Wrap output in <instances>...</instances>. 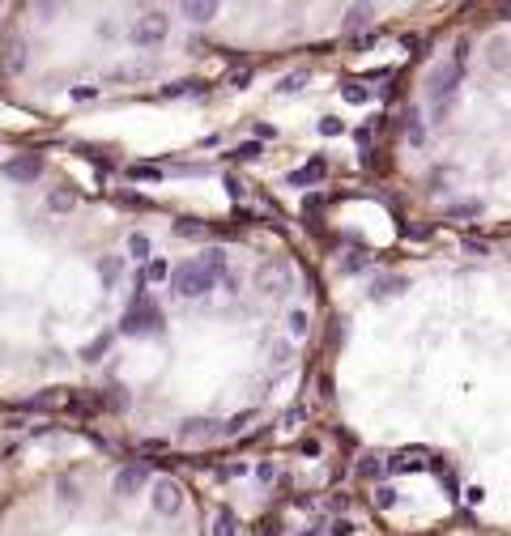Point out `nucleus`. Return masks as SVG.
<instances>
[{
  "instance_id": "nucleus-1",
  "label": "nucleus",
  "mask_w": 511,
  "mask_h": 536,
  "mask_svg": "<svg viewBox=\"0 0 511 536\" xmlns=\"http://www.w3.org/2000/svg\"><path fill=\"white\" fill-rule=\"evenodd\" d=\"M217 281H222V277H213L201 260H188L179 268H170V289H175L179 298H201V294H209Z\"/></svg>"
},
{
  "instance_id": "nucleus-2",
  "label": "nucleus",
  "mask_w": 511,
  "mask_h": 536,
  "mask_svg": "<svg viewBox=\"0 0 511 536\" xmlns=\"http://www.w3.org/2000/svg\"><path fill=\"white\" fill-rule=\"evenodd\" d=\"M162 328V307L154 302V298H145V294H137L132 298V307L124 311V324H119V332L124 336H145V332H158Z\"/></svg>"
},
{
  "instance_id": "nucleus-3",
  "label": "nucleus",
  "mask_w": 511,
  "mask_h": 536,
  "mask_svg": "<svg viewBox=\"0 0 511 536\" xmlns=\"http://www.w3.org/2000/svg\"><path fill=\"white\" fill-rule=\"evenodd\" d=\"M460 77H465V64H456V60H448V64H439L430 72V103H434V115H443L448 111V103H452V94H456V85H460Z\"/></svg>"
},
{
  "instance_id": "nucleus-4",
  "label": "nucleus",
  "mask_w": 511,
  "mask_h": 536,
  "mask_svg": "<svg viewBox=\"0 0 511 536\" xmlns=\"http://www.w3.org/2000/svg\"><path fill=\"white\" fill-rule=\"evenodd\" d=\"M166 34H170V17L158 13V9H154V13H141V17L132 21V30H128V39H132L137 47H158Z\"/></svg>"
},
{
  "instance_id": "nucleus-5",
  "label": "nucleus",
  "mask_w": 511,
  "mask_h": 536,
  "mask_svg": "<svg viewBox=\"0 0 511 536\" xmlns=\"http://www.w3.org/2000/svg\"><path fill=\"white\" fill-rule=\"evenodd\" d=\"M0 175H5L9 183H34L43 175V158L39 154H21V158H9L5 166H0Z\"/></svg>"
},
{
  "instance_id": "nucleus-6",
  "label": "nucleus",
  "mask_w": 511,
  "mask_h": 536,
  "mask_svg": "<svg viewBox=\"0 0 511 536\" xmlns=\"http://www.w3.org/2000/svg\"><path fill=\"white\" fill-rule=\"evenodd\" d=\"M150 485V464H124L115 473V494L119 498H137Z\"/></svg>"
},
{
  "instance_id": "nucleus-7",
  "label": "nucleus",
  "mask_w": 511,
  "mask_h": 536,
  "mask_svg": "<svg viewBox=\"0 0 511 536\" xmlns=\"http://www.w3.org/2000/svg\"><path fill=\"white\" fill-rule=\"evenodd\" d=\"M150 502H154V511H158V515H175V511L183 506V490H179V481H170V477L154 481V494H150Z\"/></svg>"
},
{
  "instance_id": "nucleus-8",
  "label": "nucleus",
  "mask_w": 511,
  "mask_h": 536,
  "mask_svg": "<svg viewBox=\"0 0 511 536\" xmlns=\"http://www.w3.org/2000/svg\"><path fill=\"white\" fill-rule=\"evenodd\" d=\"M324 175H328V162H324V158H311L307 166L290 170V187H307V183H320Z\"/></svg>"
},
{
  "instance_id": "nucleus-9",
  "label": "nucleus",
  "mask_w": 511,
  "mask_h": 536,
  "mask_svg": "<svg viewBox=\"0 0 511 536\" xmlns=\"http://www.w3.org/2000/svg\"><path fill=\"white\" fill-rule=\"evenodd\" d=\"M213 434H222V426L213 418H192V422L179 426V438H213Z\"/></svg>"
},
{
  "instance_id": "nucleus-10",
  "label": "nucleus",
  "mask_w": 511,
  "mask_h": 536,
  "mask_svg": "<svg viewBox=\"0 0 511 536\" xmlns=\"http://www.w3.org/2000/svg\"><path fill=\"white\" fill-rule=\"evenodd\" d=\"M260 289H264V294H281V289H285V268L277 264H264L260 268Z\"/></svg>"
},
{
  "instance_id": "nucleus-11",
  "label": "nucleus",
  "mask_w": 511,
  "mask_h": 536,
  "mask_svg": "<svg viewBox=\"0 0 511 536\" xmlns=\"http://www.w3.org/2000/svg\"><path fill=\"white\" fill-rule=\"evenodd\" d=\"M179 13H183L188 21H213V17H217V5H213V0H188V5H179Z\"/></svg>"
},
{
  "instance_id": "nucleus-12",
  "label": "nucleus",
  "mask_w": 511,
  "mask_h": 536,
  "mask_svg": "<svg viewBox=\"0 0 511 536\" xmlns=\"http://www.w3.org/2000/svg\"><path fill=\"white\" fill-rule=\"evenodd\" d=\"M119 273H124V260H119V256H103V260H99V277H103V289H111V285L119 281Z\"/></svg>"
},
{
  "instance_id": "nucleus-13",
  "label": "nucleus",
  "mask_w": 511,
  "mask_h": 536,
  "mask_svg": "<svg viewBox=\"0 0 511 536\" xmlns=\"http://www.w3.org/2000/svg\"><path fill=\"white\" fill-rule=\"evenodd\" d=\"M239 515L234 511H217V519H213V536H239Z\"/></svg>"
},
{
  "instance_id": "nucleus-14",
  "label": "nucleus",
  "mask_w": 511,
  "mask_h": 536,
  "mask_svg": "<svg viewBox=\"0 0 511 536\" xmlns=\"http://www.w3.org/2000/svg\"><path fill=\"white\" fill-rule=\"evenodd\" d=\"M401 289H405V277H379L371 285V298H392V294H401Z\"/></svg>"
},
{
  "instance_id": "nucleus-15",
  "label": "nucleus",
  "mask_w": 511,
  "mask_h": 536,
  "mask_svg": "<svg viewBox=\"0 0 511 536\" xmlns=\"http://www.w3.org/2000/svg\"><path fill=\"white\" fill-rule=\"evenodd\" d=\"M72 205H77V196H72L68 187H56L52 196H47V209L52 213H72Z\"/></svg>"
},
{
  "instance_id": "nucleus-16",
  "label": "nucleus",
  "mask_w": 511,
  "mask_h": 536,
  "mask_svg": "<svg viewBox=\"0 0 511 536\" xmlns=\"http://www.w3.org/2000/svg\"><path fill=\"white\" fill-rule=\"evenodd\" d=\"M128 256L132 260H150V234H128Z\"/></svg>"
},
{
  "instance_id": "nucleus-17",
  "label": "nucleus",
  "mask_w": 511,
  "mask_h": 536,
  "mask_svg": "<svg viewBox=\"0 0 511 536\" xmlns=\"http://www.w3.org/2000/svg\"><path fill=\"white\" fill-rule=\"evenodd\" d=\"M367 21H371V9H367V5H354V9L345 13V30L354 34V30H362V26H367Z\"/></svg>"
},
{
  "instance_id": "nucleus-18",
  "label": "nucleus",
  "mask_w": 511,
  "mask_h": 536,
  "mask_svg": "<svg viewBox=\"0 0 511 536\" xmlns=\"http://www.w3.org/2000/svg\"><path fill=\"white\" fill-rule=\"evenodd\" d=\"M511 64V43H490V68H507Z\"/></svg>"
},
{
  "instance_id": "nucleus-19",
  "label": "nucleus",
  "mask_w": 511,
  "mask_h": 536,
  "mask_svg": "<svg viewBox=\"0 0 511 536\" xmlns=\"http://www.w3.org/2000/svg\"><path fill=\"white\" fill-rule=\"evenodd\" d=\"M107 349H111V336H99V340H90V345L81 349V358H86V362H99Z\"/></svg>"
},
{
  "instance_id": "nucleus-20",
  "label": "nucleus",
  "mask_w": 511,
  "mask_h": 536,
  "mask_svg": "<svg viewBox=\"0 0 511 536\" xmlns=\"http://www.w3.org/2000/svg\"><path fill=\"white\" fill-rule=\"evenodd\" d=\"M303 81H307V68H294V72H290V77H281V94H294V90H303Z\"/></svg>"
},
{
  "instance_id": "nucleus-21",
  "label": "nucleus",
  "mask_w": 511,
  "mask_h": 536,
  "mask_svg": "<svg viewBox=\"0 0 511 536\" xmlns=\"http://www.w3.org/2000/svg\"><path fill=\"white\" fill-rule=\"evenodd\" d=\"M260 154H264V150H260V141H243L239 150H234V158H239V162H256Z\"/></svg>"
},
{
  "instance_id": "nucleus-22",
  "label": "nucleus",
  "mask_w": 511,
  "mask_h": 536,
  "mask_svg": "<svg viewBox=\"0 0 511 536\" xmlns=\"http://www.w3.org/2000/svg\"><path fill=\"white\" fill-rule=\"evenodd\" d=\"M307 311H290V336H307Z\"/></svg>"
},
{
  "instance_id": "nucleus-23",
  "label": "nucleus",
  "mask_w": 511,
  "mask_h": 536,
  "mask_svg": "<svg viewBox=\"0 0 511 536\" xmlns=\"http://www.w3.org/2000/svg\"><path fill=\"white\" fill-rule=\"evenodd\" d=\"M145 277H150V281H170V268H166V260H150Z\"/></svg>"
},
{
  "instance_id": "nucleus-24",
  "label": "nucleus",
  "mask_w": 511,
  "mask_h": 536,
  "mask_svg": "<svg viewBox=\"0 0 511 536\" xmlns=\"http://www.w3.org/2000/svg\"><path fill=\"white\" fill-rule=\"evenodd\" d=\"M248 422H252V413H234V418H230V422L222 426V434H239V430L248 426Z\"/></svg>"
},
{
  "instance_id": "nucleus-25",
  "label": "nucleus",
  "mask_w": 511,
  "mask_h": 536,
  "mask_svg": "<svg viewBox=\"0 0 511 536\" xmlns=\"http://www.w3.org/2000/svg\"><path fill=\"white\" fill-rule=\"evenodd\" d=\"M341 94H345V103H367V99H371V94H367V85H345Z\"/></svg>"
},
{
  "instance_id": "nucleus-26",
  "label": "nucleus",
  "mask_w": 511,
  "mask_h": 536,
  "mask_svg": "<svg viewBox=\"0 0 511 536\" xmlns=\"http://www.w3.org/2000/svg\"><path fill=\"white\" fill-rule=\"evenodd\" d=\"M375 506H397V490H388V485H383V490H375Z\"/></svg>"
},
{
  "instance_id": "nucleus-27",
  "label": "nucleus",
  "mask_w": 511,
  "mask_h": 536,
  "mask_svg": "<svg viewBox=\"0 0 511 536\" xmlns=\"http://www.w3.org/2000/svg\"><path fill=\"white\" fill-rule=\"evenodd\" d=\"M56 490H60V502H77V481H60Z\"/></svg>"
},
{
  "instance_id": "nucleus-28",
  "label": "nucleus",
  "mask_w": 511,
  "mask_h": 536,
  "mask_svg": "<svg viewBox=\"0 0 511 536\" xmlns=\"http://www.w3.org/2000/svg\"><path fill=\"white\" fill-rule=\"evenodd\" d=\"M320 132H324V136H341V119L324 115V119H320Z\"/></svg>"
},
{
  "instance_id": "nucleus-29",
  "label": "nucleus",
  "mask_w": 511,
  "mask_h": 536,
  "mask_svg": "<svg viewBox=\"0 0 511 536\" xmlns=\"http://www.w3.org/2000/svg\"><path fill=\"white\" fill-rule=\"evenodd\" d=\"M128 175H132V179H162V175H158V170H154V166H132V170H128Z\"/></svg>"
},
{
  "instance_id": "nucleus-30",
  "label": "nucleus",
  "mask_w": 511,
  "mask_h": 536,
  "mask_svg": "<svg viewBox=\"0 0 511 536\" xmlns=\"http://www.w3.org/2000/svg\"><path fill=\"white\" fill-rule=\"evenodd\" d=\"M379 468H383L379 460H362V464H358V473H362V477H379Z\"/></svg>"
},
{
  "instance_id": "nucleus-31",
  "label": "nucleus",
  "mask_w": 511,
  "mask_h": 536,
  "mask_svg": "<svg viewBox=\"0 0 511 536\" xmlns=\"http://www.w3.org/2000/svg\"><path fill=\"white\" fill-rule=\"evenodd\" d=\"M56 404V396L47 392V396H34V400H26V409H52Z\"/></svg>"
},
{
  "instance_id": "nucleus-32",
  "label": "nucleus",
  "mask_w": 511,
  "mask_h": 536,
  "mask_svg": "<svg viewBox=\"0 0 511 536\" xmlns=\"http://www.w3.org/2000/svg\"><path fill=\"white\" fill-rule=\"evenodd\" d=\"M328 532H332V536H350V532H354V524H350V519H332V528H328Z\"/></svg>"
},
{
  "instance_id": "nucleus-33",
  "label": "nucleus",
  "mask_w": 511,
  "mask_h": 536,
  "mask_svg": "<svg viewBox=\"0 0 511 536\" xmlns=\"http://www.w3.org/2000/svg\"><path fill=\"white\" fill-rule=\"evenodd\" d=\"M248 81H252V68H243V72H234V77H230L234 90H248Z\"/></svg>"
},
{
  "instance_id": "nucleus-34",
  "label": "nucleus",
  "mask_w": 511,
  "mask_h": 536,
  "mask_svg": "<svg viewBox=\"0 0 511 536\" xmlns=\"http://www.w3.org/2000/svg\"><path fill=\"white\" fill-rule=\"evenodd\" d=\"M481 213V205H456L452 209V217H477Z\"/></svg>"
},
{
  "instance_id": "nucleus-35",
  "label": "nucleus",
  "mask_w": 511,
  "mask_h": 536,
  "mask_svg": "<svg viewBox=\"0 0 511 536\" xmlns=\"http://www.w3.org/2000/svg\"><path fill=\"white\" fill-rule=\"evenodd\" d=\"M260 536H281V528H277V519H264V524H260Z\"/></svg>"
},
{
  "instance_id": "nucleus-36",
  "label": "nucleus",
  "mask_w": 511,
  "mask_h": 536,
  "mask_svg": "<svg viewBox=\"0 0 511 536\" xmlns=\"http://www.w3.org/2000/svg\"><path fill=\"white\" fill-rule=\"evenodd\" d=\"M226 192H230V196H243V183L234 175H226Z\"/></svg>"
},
{
  "instance_id": "nucleus-37",
  "label": "nucleus",
  "mask_w": 511,
  "mask_h": 536,
  "mask_svg": "<svg viewBox=\"0 0 511 536\" xmlns=\"http://www.w3.org/2000/svg\"><path fill=\"white\" fill-rule=\"evenodd\" d=\"M499 17H507V21H511V5H503V9H499Z\"/></svg>"
}]
</instances>
